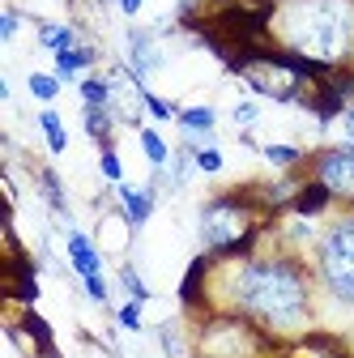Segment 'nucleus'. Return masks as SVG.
<instances>
[{
    "mask_svg": "<svg viewBox=\"0 0 354 358\" xmlns=\"http://www.w3.org/2000/svg\"><path fill=\"white\" fill-rule=\"evenodd\" d=\"M227 294L239 316L264 329H299L312 316V278L295 256H264L231 268Z\"/></svg>",
    "mask_w": 354,
    "mask_h": 358,
    "instance_id": "1",
    "label": "nucleus"
},
{
    "mask_svg": "<svg viewBox=\"0 0 354 358\" xmlns=\"http://www.w3.org/2000/svg\"><path fill=\"white\" fill-rule=\"evenodd\" d=\"M269 34L303 60L341 69L354 56V0H278Z\"/></svg>",
    "mask_w": 354,
    "mask_h": 358,
    "instance_id": "2",
    "label": "nucleus"
},
{
    "mask_svg": "<svg viewBox=\"0 0 354 358\" xmlns=\"http://www.w3.org/2000/svg\"><path fill=\"white\" fill-rule=\"evenodd\" d=\"M316 273H320L325 290L337 303L354 307V213L337 217L333 227L320 235V243H316Z\"/></svg>",
    "mask_w": 354,
    "mask_h": 358,
    "instance_id": "3",
    "label": "nucleus"
},
{
    "mask_svg": "<svg viewBox=\"0 0 354 358\" xmlns=\"http://www.w3.org/2000/svg\"><path fill=\"white\" fill-rule=\"evenodd\" d=\"M264 350H269V337L239 311L205 320L197 333V358H260Z\"/></svg>",
    "mask_w": 354,
    "mask_h": 358,
    "instance_id": "4",
    "label": "nucleus"
},
{
    "mask_svg": "<svg viewBox=\"0 0 354 358\" xmlns=\"http://www.w3.org/2000/svg\"><path fill=\"white\" fill-rule=\"evenodd\" d=\"M316 179H320V184H325L333 196L354 201V141L316 154Z\"/></svg>",
    "mask_w": 354,
    "mask_h": 358,
    "instance_id": "5",
    "label": "nucleus"
},
{
    "mask_svg": "<svg viewBox=\"0 0 354 358\" xmlns=\"http://www.w3.org/2000/svg\"><path fill=\"white\" fill-rule=\"evenodd\" d=\"M9 299L13 303H22V307H30L34 299H38V278H34V264L22 256V252H13V260H9Z\"/></svg>",
    "mask_w": 354,
    "mask_h": 358,
    "instance_id": "6",
    "label": "nucleus"
},
{
    "mask_svg": "<svg viewBox=\"0 0 354 358\" xmlns=\"http://www.w3.org/2000/svg\"><path fill=\"white\" fill-rule=\"evenodd\" d=\"M120 201H124V222L128 227H146L150 213H154V188H132V184H120Z\"/></svg>",
    "mask_w": 354,
    "mask_h": 358,
    "instance_id": "7",
    "label": "nucleus"
},
{
    "mask_svg": "<svg viewBox=\"0 0 354 358\" xmlns=\"http://www.w3.org/2000/svg\"><path fill=\"white\" fill-rule=\"evenodd\" d=\"M69 260H73V268L81 278H94L99 268H103V256H99V248L85 239L81 231H69Z\"/></svg>",
    "mask_w": 354,
    "mask_h": 358,
    "instance_id": "8",
    "label": "nucleus"
},
{
    "mask_svg": "<svg viewBox=\"0 0 354 358\" xmlns=\"http://www.w3.org/2000/svg\"><path fill=\"white\" fill-rule=\"evenodd\" d=\"M329 201H333V192L320 184V179H307V184L295 192L290 209H295L299 217H316V213H325V209H329Z\"/></svg>",
    "mask_w": 354,
    "mask_h": 358,
    "instance_id": "9",
    "label": "nucleus"
},
{
    "mask_svg": "<svg viewBox=\"0 0 354 358\" xmlns=\"http://www.w3.org/2000/svg\"><path fill=\"white\" fill-rule=\"evenodd\" d=\"M22 329L30 333V341L38 345V354H43V358H60V350H56V341H52V324L43 320V316H34V307H26V311H22Z\"/></svg>",
    "mask_w": 354,
    "mask_h": 358,
    "instance_id": "10",
    "label": "nucleus"
},
{
    "mask_svg": "<svg viewBox=\"0 0 354 358\" xmlns=\"http://www.w3.org/2000/svg\"><path fill=\"white\" fill-rule=\"evenodd\" d=\"M94 60H99L94 48H69V52H56V77H60V81H77V73L90 69Z\"/></svg>",
    "mask_w": 354,
    "mask_h": 358,
    "instance_id": "11",
    "label": "nucleus"
},
{
    "mask_svg": "<svg viewBox=\"0 0 354 358\" xmlns=\"http://www.w3.org/2000/svg\"><path fill=\"white\" fill-rule=\"evenodd\" d=\"M213 264H218V260H213L209 252L192 260V268H188V278H184V286H180V303H184V307H197V303H201V282L209 278V268H213Z\"/></svg>",
    "mask_w": 354,
    "mask_h": 358,
    "instance_id": "12",
    "label": "nucleus"
},
{
    "mask_svg": "<svg viewBox=\"0 0 354 358\" xmlns=\"http://www.w3.org/2000/svg\"><path fill=\"white\" fill-rule=\"evenodd\" d=\"M175 120L188 128V137H209L213 124H218V111L213 107H180V115H175Z\"/></svg>",
    "mask_w": 354,
    "mask_h": 358,
    "instance_id": "13",
    "label": "nucleus"
},
{
    "mask_svg": "<svg viewBox=\"0 0 354 358\" xmlns=\"http://www.w3.org/2000/svg\"><path fill=\"white\" fill-rule=\"evenodd\" d=\"M38 128H43V137H48V150H52V154H64V150H69L64 120H60L52 107H43V111H38Z\"/></svg>",
    "mask_w": 354,
    "mask_h": 358,
    "instance_id": "14",
    "label": "nucleus"
},
{
    "mask_svg": "<svg viewBox=\"0 0 354 358\" xmlns=\"http://www.w3.org/2000/svg\"><path fill=\"white\" fill-rule=\"evenodd\" d=\"M111 120H115L111 107H85V132H90L99 145H111Z\"/></svg>",
    "mask_w": 354,
    "mask_h": 358,
    "instance_id": "15",
    "label": "nucleus"
},
{
    "mask_svg": "<svg viewBox=\"0 0 354 358\" xmlns=\"http://www.w3.org/2000/svg\"><path fill=\"white\" fill-rule=\"evenodd\" d=\"M81 99H85V107H115V90H111L107 77H85L81 81Z\"/></svg>",
    "mask_w": 354,
    "mask_h": 358,
    "instance_id": "16",
    "label": "nucleus"
},
{
    "mask_svg": "<svg viewBox=\"0 0 354 358\" xmlns=\"http://www.w3.org/2000/svg\"><path fill=\"white\" fill-rule=\"evenodd\" d=\"M38 43H43L48 52H69V48H81L73 26H38Z\"/></svg>",
    "mask_w": 354,
    "mask_h": 358,
    "instance_id": "17",
    "label": "nucleus"
},
{
    "mask_svg": "<svg viewBox=\"0 0 354 358\" xmlns=\"http://www.w3.org/2000/svg\"><path fill=\"white\" fill-rule=\"evenodd\" d=\"M137 137H141V150H146V158H150V166H154V171L171 162V150H167V141L158 137L154 128H137Z\"/></svg>",
    "mask_w": 354,
    "mask_h": 358,
    "instance_id": "18",
    "label": "nucleus"
},
{
    "mask_svg": "<svg viewBox=\"0 0 354 358\" xmlns=\"http://www.w3.org/2000/svg\"><path fill=\"white\" fill-rule=\"evenodd\" d=\"M26 85H30V94H34L38 103H52V99L60 94V85H64V81H60L56 73H30Z\"/></svg>",
    "mask_w": 354,
    "mask_h": 358,
    "instance_id": "19",
    "label": "nucleus"
},
{
    "mask_svg": "<svg viewBox=\"0 0 354 358\" xmlns=\"http://www.w3.org/2000/svg\"><path fill=\"white\" fill-rule=\"evenodd\" d=\"M38 188H43V196H48V205H52L56 213H69V205H64V188H60V179H56L52 166H43V171H38Z\"/></svg>",
    "mask_w": 354,
    "mask_h": 358,
    "instance_id": "20",
    "label": "nucleus"
},
{
    "mask_svg": "<svg viewBox=\"0 0 354 358\" xmlns=\"http://www.w3.org/2000/svg\"><path fill=\"white\" fill-rule=\"evenodd\" d=\"M120 286L128 290V299H132V303H150V286L137 278V268H132V264H124V268H120Z\"/></svg>",
    "mask_w": 354,
    "mask_h": 358,
    "instance_id": "21",
    "label": "nucleus"
},
{
    "mask_svg": "<svg viewBox=\"0 0 354 358\" xmlns=\"http://www.w3.org/2000/svg\"><path fill=\"white\" fill-rule=\"evenodd\" d=\"M260 154H264L269 166H295V162H303V150H295V145H260Z\"/></svg>",
    "mask_w": 354,
    "mask_h": 358,
    "instance_id": "22",
    "label": "nucleus"
},
{
    "mask_svg": "<svg viewBox=\"0 0 354 358\" xmlns=\"http://www.w3.org/2000/svg\"><path fill=\"white\" fill-rule=\"evenodd\" d=\"M137 99L150 107V115L154 120H175V115H180V107H171V103H162L158 94H154V90H137Z\"/></svg>",
    "mask_w": 354,
    "mask_h": 358,
    "instance_id": "23",
    "label": "nucleus"
},
{
    "mask_svg": "<svg viewBox=\"0 0 354 358\" xmlns=\"http://www.w3.org/2000/svg\"><path fill=\"white\" fill-rule=\"evenodd\" d=\"M192 158H197V171H205V175L222 171V150L218 145H201V150H192Z\"/></svg>",
    "mask_w": 354,
    "mask_h": 358,
    "instance_id": "24",
    "label": "nucleus"
},
{
    "mask_svg": "<svg viewBox=\"0 0 354 358\" xmlns=\"http://www.w3.org/2000/svg\"><path fill=\"white\" fill-rule=\"evenodd\" d=\"M99 171L111 179V184H120V179H124V166H120V154H115V145H103V154H99Z\"/></svg>",
    "mask_w": 354,
    "mask_h": 358,
    "instance_id": "25",
    "label": "nucleus"
},
{
    "mask_svg": "<svg viewBox=\"0 0 354 358\" xmlns=\"http://www.w3.org/2000/svg\"><path fill=\"white\" fill-rule=\"evenodd\" d=\"M120 324H124L128 333H137V329H141V303H124V307H120Z\"/></svg>",
    "mask_w": 354,
    "mask_h": 358,
    "instance_id": "26",
    "label": "nucleus"
},
{
    "mask_svg": "<svg viewBox=\"0 0 354 358\" xmlns=\"http://www.w3.org/2000/svg\"><path fill=\"white\" fill-rule=\"evenodd\" d=\"M231 115H235V124H239V128H252V124H256V115H260V107L248 99V103H235V111H231Z\"/></svg>",
    "mask_w": 354,
    "mask_h": 358,
    "instance_id": "27",
    "label": "nucleus"
},
{
    "mask_svg": "<svg viewBox=\"0 0 354 358\" xmlns=\"http://www.w3.org/2000/svg\"><path fill=\"white\" fill-rule=\"evenodd\" d=\"M85 282V294H90L94 303H107V282H103V273H94V278H81Z\"/></svg>",
    "mask_w": 354,
    "mask_h": 358,
    "instance_id": "28",
    "label": "nucleus"
},
{
    "mask_svg": "<svg viewBox=\"0 0 354 358\" xmlns=\"http://www.w3.org/2000/svg\"><path fill=\"white\" fill-rule=\"evenodd\" d=\"M13 34H17V9H5V17H0V38L9 43Z\"/></svg>",
    "mask_w": 354,
    "mask_h": 358,
    "instance_id": "29",
    "label": "nucleus"
},
{
    "mask_svg": "<svg viewBox=\"0 0 354 358\" xmlns=\"http://www.w3.org/2000/svg\"><path fill=\"white\" fill-rule=\"evenodd\" d=\"M162 350H167L171 358H180V341H175V333H171V324H162Z\"/></svg>",
    "mask_w": 354,
    "mask_h": 358,
    "instance_id": "30",
    "label": "nucleus"
},
{
    "mask_svg": "<svg viewBox=\"0 0 354 358\" xmlns=\"http://www.w3.org/2000/svg\"><path fill=\"white\" fill-rule=\"evenodd\" d=\"M141 5H146V0H120V13H124V17H137Z\"/></svg>",
    "mask_w": 354,
    "mask_h": 358,
    "instance_id": "31",
    "label": "nucleus"
},
{
    "mask_svg": "<svg viewBox=\"0 0 354 358\" xmlns=\"http://www.w3.org/2000/svg\"><path fill=\"white\" fill-rule=\"evenodd\" d=\"M346 124H350V132H354V103L346 107Z\"/></svg>",
    "mask_w": 354,
    "mask_h": 358,
    "instance_id": "32",
    "label": "nucleus"
}]
</instances>
